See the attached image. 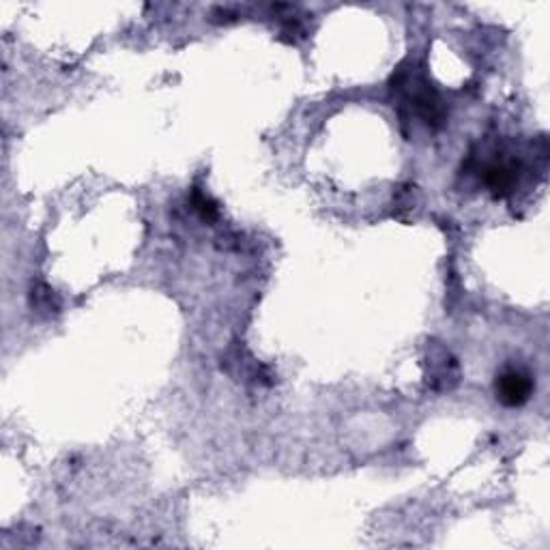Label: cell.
I'll return each instance as SVG.
<instances>
[{
	"label": "cell",
	"mask_w": 550,
	"mask_h": 550,
	"mask_svg": "<svg viewBox=\"0 0 550 550\" xmlns=\"http://www.w3.org/2000/svg\"><path fill=\"white\" fill-rule=\"evenodd\" d=\"M392 93L395 97V110L403 123H422L430 131H437L447 120V106L441 100L439 90L430 82L423 69L417 62L395 69L392 76Z\"/></svg>",
	"instance_id": "1"
},
{
	"label": "cell",
	"mask_w": 550,
	"mask_h": 550,
	"mask_svg": "<svg viewBox=\"0 0 550 550\" xmlns=\"http://www.w3.org/2000/svg\"><path fill=\"white\" fill-rule=\"evenodd\" d=\"M479 179L488 187V192L495 198H507L516 192V185L520 181V172H523V164L518 159L503 157L497 155L495 159L479 166Z\"/></svg>",
	"instance_id": "2"
},
{
	"label": "cell",
	"mask_w": 550,
	"mask_h": 550,
	"mask_svg": "<svg viewBox=\"0 0 550 550\" xmlns=\"http://www.w3.org/2000/svg\"><path fill=\"white\" fill-rule=\"evenodd\" d=\"M533 389H536V383L531 375L520 368H506L495 381L497 400L507 409H518L529 403Z\"/></svg>",
	"instance_id": "3"
},
{
	"label": "cell",
	"mask_w": 550,
	"mask_h": 550,
	"mask_svg": "<svg viewBox=\"0 0 550 550\" xmlns=\"http://www.w3.org/2000/svg\"><path fill=\"white\" fill-rule=\"evenodd\" d=\"M223 365H226V370L231 372L232 376H237L239 381L256 383V385H269V383H271L269 381L271 376L267 375V370L262 368L256 359H251L243 348H237V351L226 355Z\"/></svg>",
	"instance_id": "4"
},
{
	"label": "cell",
	"mask_w": 550,
	"mask_h": 550,
	"mask_svg": "<svg viewBox=\"0 0 550 550\" xmlns=\"http://www.w3.org/2000/svg\"><path fill=\"white\" fill-rule=\"evenodd\" d=\"M28 303H31L33 312H37L39 317L43 318H52L61 312L59 297H56V292L43 282L33 284L31 292H28Z\"/></svg>",
	"instance_id": "5"
},
{
	"label": "cell",
	"mask_w": 550,
	"mask_h": 550,
	"mask_svg": "<svg viewBox=\"0 0 550 550\" xmlns=\"http://www.w3.org/2000/svg\"><path fill=\"white\" fill-rule=\"evenodd\" d=\"M189 203H192V209L196 211L200 215V220L203 222H215L217 217H220V206L213 198L209 196V194H204L203 189L194 187L192 189V196H189Z\"/></svg>",
	"instance_id": "6"
},
{
	"label": "cell",
	"mask_w": 550,
	"mask_h": 550,
	"mask_svg": "<svg viewBox=\"0 0 550 550\" xmlns=\"http://www.w3.org/2000/svg\"><path fill=\"white\" fill-rule=\"evenodd\" d=\"M417 196H420V194H417V187L415 185H403L398 189V192H395V206H398L400 211L403 209H415L417 206Z\"/></svg>",
	"instance_id": "7"
}]
</instances>
